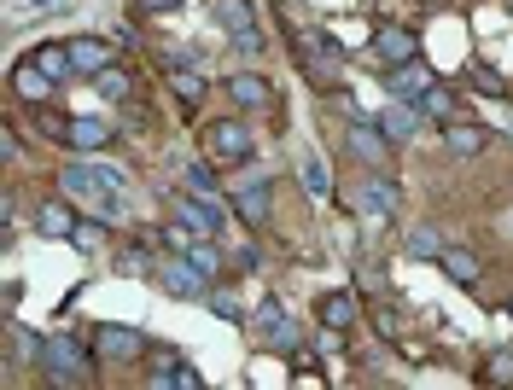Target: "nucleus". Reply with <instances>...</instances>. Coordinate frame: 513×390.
I'll list each match as a JSON object with an SVG mask.
<instances>
[{"instance_id": "nucleus-14", "label": "nucleus", "mask_w": 513, "mask_h": 390, "mask_svg": "<svg viewBox=\"0 0 513 390\" xmlns=\"http://www.w3.org/2000/svg\"><path fill=\"white\" fill-rule=\"evenodd\" d=\"M368 47H374V59H379V65H403V59H420V53H414L420 41H414L409 24H379Z\"/></svg>"}, {"instance_id": "nucleus-4", "label": "nucleus", "mask_w": 513, "mask_h": 390, "mask_svg": "<svg viewBox=\"0 0 513 390\" xmlns=\"http://www.w3.org/2000/svg\"><path fill=\"white\" fill-rule=\"evenodd\" d=\"M344 146H350V158H362L368 169H391V158H397V140L379 129V117H356L350 134H344Z\"/></svg>"}, {"instance_id": "nucleus-34", "label": "nucleus", "mask_w": 513, "mask_h": 390, "mask_svg": "<svg viewBox=\"0 0 513 390\" xmlns=\"http://www.w3.org/2000/svg\"><path fill=\"white\" fill-rule=\"evenodd\" d=\"M70 245H76V251H105V216H100V222H76Z\"/></svg>"}, {"instance_id": "nucleus-3", "label": "nucleus", "mask_w": 513, "mask_h": 390, "mask_svg": "<svg viewBox=\"0 0 513 390\" xmlns=\"http://www.w3.org/2000/svg\"><path fill=\"white\" fill-rule=\"evenodd\" d=\"M292 53H298V65H304V76L315 82V88H333V82H339L344 53H339V41H333V35L292 30Z\"/></svg>"}, {"instance_id": "nucleus-8", "label": "nucleus", "mask_w": 513, "mask_h": 390, "mask_svg": "<svg viewBox=\"0 0 513 390\" xmlns=\"http://www.w3.org/2000/svg\"><path fill=\"white\" fill-rule=\"evenodd\" d=\"M257 338L274 344V350H292V356H304V344H298V326L286 321V303L280 297H263L257 303Z\"/></svg>"}, {"instance_id": "nucleus-26", "label": "nucleus", "mask_w": 513, "mask_h": 390, "mask_svg": "<svg viewBox=\"0 0 513 390\" xmlns=\"http://www.w3.org/2000/svg\"><path fill=\"white\" fill-rule=\"evenodd\" d=\"M41 344H47V338H35V332H24V326L18 321H6V350H12V367H24V361H41Z\"/></svg>"}, {"instance_id": "nucleus-1", "label": "nucleus", "mask_w": 513, "mask_h": 390, "mask_svg": "<svg viewBox=\"0 0 513 390\" xmlns=\"http://www.w3.org/2000/svg\"><path fill=\"white\" fill-rule=\"evenodd\" d=\"M59 193L76 198V204L94 210V216H105V222H129V193H117L100 169H94V158L65 163V169H59Z\"/></svg>"}, {"instance_id": "nucleus-6", "label": "nucleus", "mask_w": 513, "mask_h": 390, "mask_svg": "<svg viewBox=\"0 0 513 390\" xmlns=\"http://www.w3.org/2000/svg\"><path fill=\"white\" fill-rule=\"evenodd\" d=\"M175 216H181L193 233H205V239H222V222H228V216H222V198L193 193V187H187V193H175Z\"/></svg>"}, {"instance_id": "nucleus-38", "label": "nucleus", "mask_w": 513, "mask_h": 390, "mask_svg": "<svg viewBox=\"0 0 513 390\" xmlns=\"http://www.w3.org/2000/svg\"><path fill=\"white\" fill-rule=\"evenodd\" d=\"M473 88H479V94H490V99H508V82H502V76H496V70H473Z\"/></svg>"}, {"instance_id": "nucleus-37", "label": "nucleus", "mask_w": 513, "mask_h": 390, "mask_svg": "<svg viewBox=\"0 0 513 390\" xmlns=\"http://www.w3.org/2000/svg\"><path fill=\"white\" fill-rule=\"evenodd\" d=\"M94 169H100V175L111 181V187H117V193H135V181H129V169H123V163H111V158H94Z\"/></svg>"}, {"instance_id": "nucleus-10", "label": "nucleus", "mask_w": 513, "mask_h": 390, "mask_svg": "<svg viewBox=\"0 0 513 390\" xmlns=\"http://www.w3.org/2000/svg\"><path fill=\"white\" fill-rule=\"evenodd\" d=\"M140 350H146V338H140L135 326H94V356L100 361L129 367V361H140Z\"/></svg>"}, {"instance_id": "nucleus-11", "label": "nucleus", "mask_w": 513, "mask_h": 390, "mask_svg": "<svg viewBox=\"0 0 513 390\" xmlns=\"http://www.w3.org/2000/svg\"><path fill=\"white\" fill-rule=\"evenodd\" d=\"M379 82H385V94L391 99H420L438 76H432V65H420V59H403V65H385Z\"/></svg>"}, {"instance_id": "nucleus-39", "label": "nucleus", "mask_w": 513, "mask_h": 390, "mask_svg": "<svg viewBox=\"0 0 513 390\" xmlns=\"http://www.w3.org/2000/svg\"><path fill=\"white\" fill-rule=\"evenodd\" d=\"M356 286H374V292H385V274H379V262H356Z\"/></svg>"}, {"instance_id": "nucleus-28", "label": "nucleus", "mask_w": 513, "mask_h": 390, "mask_svg": "<svg viewBox=\"0 0 513 390\" xmlns=\"http://www.w3.org/2000/svg\"><path fill=\"white\" fill-rule=\"evenodd\" d=\"M94 88H100L105 99H117V105H123V99H135V76H129L123 65H105L100 76H94Z\"/></svg>"}, {"instance_id": "nucleus-9", "label": "nucleus", "mask_w": 513, "mask_h": 390, "mask_svg": "<svg viewBox=\"0 0 513 390\" xmlns=\"http://www.w3.org/2000/svg\"><path fill=\"white\" fill-rule=\"evenodd\" d=\"M228 99L240 105V111H274L280 99H274V82L263 70H228Z\"/></svg>"}, {"instance_id": "nucleus-25", "label": "nucleus", "mask_w": 513, "mask_h": 390, "mask_svg": "<svg viewBox=\"0 0 513 390\" xmlns=\"http://www.w3.org/2000/svg\"><path fill=\"white\" fill-rule=\"evenodd\" d=\"M30 65H41L53 82H70L76 76V59H70V41H47V47H35Z\"/></svg>"}, {"instance_id": "nucleus-18", "label": "nucleus", "mask_w": 513, "mask_h": 390, "mask_svg": "<svg viewBox=\"0 0 513 390\" xmlns=\"http://www.w3.org/2000/svg\"><path fill=\"white\" fill-rule=\"evenodd\" d=\"M12 94L24 99V105H47V99L59 94V82H53L41 65H30V59H24V65L12 70Z\"/></svg>"}, {"instance_id": "nucleus-16", "label": "nucleus", "mask_w": 513, "mask_h": 390, "mask_svg": "<svg viewBox=\"0 0 513 390\" xmlns=\"http://www.w3.org/2000/svg\"><path fill=\"white\" fill-rule=\"evenodd\" d=\"M70 204H76V198H41V204H35V233H41V239H70V233H76Z\"/></svg>"}, {"instance_id": "nucleus-29", "label": "nucleus", "mask_w": 513, "mask_h": 390, "mask_svg": "<svg viewBox=\"0 0 513 390\" xmlns=\"http://www.w3.org/2000/svg\"><path fill=\"white\" fill-rule=\"evenodd\" d=\"M181 181H187V187H193V193H210V198H222V181H216V158H193L187 163V175H181Z\"/></svg>"}, {"instance_id": "nucleus-30", "label": "nucleus", "mask_w": 513, "mask_h": 390, "mask_svg": "<svg viewBox=\"0 0 513 390\" xmlns=\"http://www.w3.org/2000/svg\"><path fill=\"white\" fill-rule=\"evenodd\" d=\"M181 257L193 262V268H199L205 280H216V274H222V251H216V239H205V233H199V239H193V245H187Z\"/></svg>"}, {"instance_id": "nucleus-27", "label": "nucleus", "mask_w": 513, "mask_h": 390, "mask_svg": "<svg viewBox=\"0 0 513 390\" xmlns=\"http://www.w3.org/2000/svg\"><path fill=\"white\" fill-rule=\"evenodd\" d=\"M298 181H304L309 198H333V169H327V158H304L298 163Z\"/></svg>"}, {"instance_id": "nucleus-21", "label": "nucleus", "mask_w": 513, "mask_h": 390, "mask_svg": "<svg viewBox=\"0 0 513 390\" xmlns=\"http://www.w3.org/2000/svg\"><path fill=\"white\" fill-rule=\"evenodd\" d=\"M414 105H420V117H426V123H438V129H444V123H455V117H461V99L449 94L444 82H432V88H426V94L414 99Z\"/></svg>"}, {"instance_id": "nucleus-31", "label": "nucleus", "mask_w": 513, "mask_h": 390, "mask_svg": "<svg viewBox=\"0 0 513 390\" xmlns=\"http://www.w3.org/2000/svg\"><path fill=\"white\" fill-rule=\"evenodd\" d=\"M170 82H175V99H181L187 111H199V105H205V76H193V70L175 65V70H170Z\"/></svg>"}, {"instance_id": "nucleus-13", "label": "nucleus", "mask_w": 513, "mask_h": 390, "mask_svg": "<svg viewBox=\"0 0 513 390\" xmlns=\"http://www.w3.org/2000/svg\"><path fill=\"white\" fill-rule=\"evenodd\" d=\"M362 210H368V216H379V222L403 216V193H397V181H391L385 169H374V175L362 181Z\"/></svg>"}, {"instance_id": "nucleus-24", "label": "nucleus", "mask_w": 513, "mask_h": 390, "mask_svg": "<svg viewBox=\"0 0 513 390\" xmlns=\"http://www.w3.org/2000/svg\"><path fill=\"white\" fill-rule=\"evenodd\" d=\"M315 309H321V326H344V332L362 321V303H356V292H327Z\"/></svg>"}, {"instance_id": "nucleus-12", "label": "nucleus", "mask_w": 513, "mask_h": 390, "mask_svg": "<svg viewBox=\"0 0 513 390\" xmlns=\"http://www.w3.org/2000/svg\"><path fill=\"white\" fill-rule=\"evenodd\" d=\"M228 204H234V216H240L251 233H263V228H269V210H274V187H269V181H251V187H240Z\"/></svg>"}, {"instance_id": "nucleus-15", "label": "nucleus", "mask_w": 513, "mask_h": 390, "mask_svg": "<svg viewBox=\"0 0 513 390\" xmlns=\"http://www.w3.org/2000/svg\"><path fill=\"white\" fill-rule=\"evenodd\" d=\"M379 129L391 134L397 146H409L414 134L426 129V117H420V105H414V99H391V105L379 111Z\"/></svg>"}, {"instance_id": "nucleus-40", "label": "nucleus", "mask_w": 513, "mask_h": 390, "mask_svg": "<svg viewBox=\"0 0 513 390\" xmlns=\"http://www.w3.org/2000/svg\"><path fill=\"white\" fill-rule=\"evenodd\" d=\"M181 0H135V12H175Z\"/></svg>"}, {"instance_id": "nucleus-36", "label": "nucleus", "mask_w": 513, "mask_h": 390, "mask_svg": "<svg viewBox=\"0 0 513 390\" xmlns=\"http://www.w3.org/2000/svg\"><path fill=\"white\" fill-rule=\"evenodd\" d=\"M374 326H379V338H403V315H397V303H379Z\"/></svg>"}, {"instance_id": "nucleus-19", "label": "nucleus", "mask_w": 513, "mask_h": 390, "mask_svg": "<svg viewBox=\"0 0 513 390\" xmlns=\"http://www.w3.org/2000/svg\"><path fill=\"white\" fill-rule=\"evenodd\" d=\"M111 140H117V129L105 117H70V129H65V146H76V152H105Z\"/></svg>"}, {"instance_id": "nucleus-17", "label": "nucleus", "mask_w": 513, "mask_h": 390, "mask_svg": "<svg viewBox=\"0 0 513 390\" xmlns=\"http://www.w3.org/2000/svg\"><path fill=\"white\" fill-rule=\"evenodd\" d=\"M70 59H76V76H100L105 65H117V47L100 41V35H76L70 41Z\"/></svg>"}, {"instance_id": "nucleus-23", "label": "nucleus", "mask_w": 513, "mask_h": 390, "mask_svg": "<svg viewBox=\"0 0 513 390\" xmlns=\"http://www.w3.org/2000/svg\"><path fill=\"white\" fill-rule=\"evenodd\" d=\"M444 146L455 158H479L484 146H490V134H484L479 123H461V117H455V123H444Z\"/></svg>"}, {"instance_id": "nucleus-22", "label": "nucleus", "mask_w": 513, "mask_h": 390, "mask_svg": "<svg viewBox=\"0 0 513 390\" xmlns=\"http://www.w3.org/2000/svg\"><path fill=\"white\" fill-rule=\"evenodd\" d=\"M438 268H444V274L455 280V286H479V280H484V262L473 257L467 245H449L444 257H438Z\"/></svg>"}, {"instance_id": "nucleus-7", "label": "nucleus", "mask_w": 513, "mask_h": 390, "mask_svg": "<svg viewBox=\"0 0 513 390\" xmlns=\"http://www.w3.org/2000/svg\"><path fill=\"white\" fill-rule=\"evenodd\" d=\"M158 286L170 297H210V280L181 257V251H164V257H158Z\"/></svg>"}, {"instance_id": "nucleus-33", "label": "nucleus", "mask_w": 513, "mask_h": 390, "mask_svg": "<svg viewBox=\"0 0 513 390\" xmlns=\"http://www.w3.org/2000/svg\"><path fill=\"white\" fill-rule=\"evenodd\" d=\"M117 268L123 274H158V257H152V245H123L117 251Z\"/></svg>"}, {"instance_id": "nucleus-20", "label": "nucleus", "mask_w": 513, "mask_h": 390, "mask_svg": "<svg viewBox=\"0 0 513 390\" xmlns=\"http://www.w3.org/2000/svg\"><path fill=\"white\" fill-rule=\"evenodd\" d=\"M210 18H216V30H228L234 41H245V35H257V18H251V0H210Z\"/></svg>"}, {"instance_id": "nucleus-5", "label": "nucleus", "mask_w": 513, "mask_h": 390, "mask_svg": "<svg viewBox=\"0 0 513 390\" xmlns=\"http://www.w3.org/2000/svg\"><path fill=\"white\" fill-rule=\"evenodd\" d=\"M205 152L216 163H251L257 158V140H251V129L245 123H205Z\"/></svg>"}, {"instance_id": "nucleus-35", "label": "nucleus", "mask_w": 513, "mask_h": 390, "mask_svg": "<svg viewBox=\"0 0 513 390\" xmlns=\"http://www.w3.org/2000/svg\"><path fill=\"white\" fill-rule=\"evenodd\" d=\"M205 303H210V315H216V321H234V326L245 321V309H240V297H234V292H210Z\"/></svg>"}, {"instance_id": "nucleus-32", "label": "nucleus", "mask_w": 513, "mask_h": 390, "mask_svg": "<svg viewBox=\"0 0 513 390\" xmlns=\"http://www.w3.org/2000/svg\"><path fill=\"white\" fill-rule=\"evenodd\" d=\"M444 251H449V245H444V233H438V228H409V257H432V262H438Z\"/></svg>"}, {"instance_id": "nucleus-2", "label": "nucleus", "mask_w": 513, "mask_h": 390, "mask_svg": "<svg viewBox=\"0 0 513 390\" xmlns=\"http://www.w3.org/2000/svg\"><path fill=\"white\" fill-rule=\"evenodd\" d=\"M41 379L59 390H82L94 385V361L82 350V338H70V332H53L47 344H41Z\"/></svg>"}]
</instances>
